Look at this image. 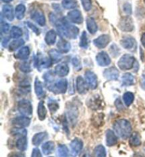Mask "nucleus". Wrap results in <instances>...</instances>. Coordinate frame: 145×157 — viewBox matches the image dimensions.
Instances as JSON below:
<instances>
[{
	"label": "nucleus",
	"mask_w": 145,
	"mask_h": 157,
	"mask_svg": "<svg viewBox=\"0 0 145 157\" xmlns=\"http://www.w3.org/2000/svg\"><path fill=\"white\" fill-rule=\"evenodd\" d=\"M57 33L63 38L76 39L79 36V30L74 25L69 24L64 18H61L55 23Z\"/></svg>",
	"instance_id": "f257e3e1"
},
{
	"label": "nucleus",
	"mask_w": 145,
	"mask_h": 157,
	"mask_svg": "<svg viewBox=\"0 0 145 157\" xmlns=\"http://www.w3.org/2000/svg\"><path fill=\"white\" fill-rule=\"evenodd\" d=\"M113 128L116 135L123 140H127L131 136L132 126L130 122L127 120H118L114 122Z\"/></svg>",
	"instance_id": "f03ea898"
},
{
	"label": "nucleus",
	"mask_w": 145,
	"mask_h": 157,
	"mask_svg": "<svg viewBox=\"0 0 145 157\" xmlns=\"http://www.w3.org/2000/svg\"><path fill=\"white\" fill-rule=\"evenodd\" d=\"M68 83L65 78H61L47 85V88L50 91L53 92L55 94H64L67 90Z\"/></svg>",
	"instance_id": "7ed1b4c3"
},
{
	"label": "nucleus",
	"mask_w": 145,
	"mask_h": 157,
	"mask_svg": "<svg viewBox=\"0 0 145 157\" xmlns=\"http://www.w3.org/2000/svg\"><path fill=\"white\" fill-rule=\"evenodd\" d=\"M137 60L132 55L130 54H125L121 57L118 62V67L121 70H129L132 69L137 64Z\"/></svg>",
	"instance_id": "20e7f679"
},
{
	"label": "nucleus",
	"mask_w": 145,
	"mask_h": 157,
	"mask_svg": "<svg viewBox=\"0 0 145 157\" xmlns=\"http://www.w3.org/2000/svg\"><path fill=\"white\" fill-rule=\"evenodd\" d=\"M18 110L22 115L31 116L33 113V107L31 102L26 99H23L18 103Z\"/></svg>",
	"instance_id": "39448f33"
},
{
	"label": "nucleus",
	"mask_w": 145,
	"mask_h": 157,
	"mask_svg": "<svg viewBox=\"0 0 145 157\" xmlns=\"http://www.w3.org/2000/svg\"><path fill=\"white\" fill-rule=\"evenodd\" d=\"M52 60L50 58L40 55L36 57L35 65L38 68V71H41L44 69H47L52 65Z\"/></svg>",
	"instance_id": "423d86ee"
},
{
	"label": "nucleus",
	"mask_w": 145,
	"mask_h": 157,
	"mask_svg": "<svg viewBox=\"0 0 145 157\" xmlns=\"http://www.w3.org/2000/svg\"><path fill=\"white\" fill-rule=\"evenodd\" d=\"M118 27L122 31H132L134 29V24H133L132 18L130 17H125L122 18L119 23Z\"/></svg>",
	"instance_id": "0eeeda50"
},
{
	"label": "nucleus",
	"mask_w": 145,
	"mask_h": 157,
	"mask_svg": "<svg viewBox=\"0 0 145 157\" xmlns=\"http://www.w3.org/2000/svg\"><path fill=\"white\" fill-rule=\"evenodd\" d=\"M120 44L122 47H123L125 49L129 50H135L137 46V43L135 39L132 36H125L122 38L120 40Z\"/></svg>",
	"instance_id": "6e6552de"
},
{
	"label": "nucleus",
	"mask_w": 145,
	"mask_h": 157,
	"mask_svg": "<svg viewBox=\"0 0 145 157\" xmlns=\"http://www.w3.org/2000/svg\"><path fill=\"white\" fill-rule=\"evenodd\" d=\"M85 78H86L87 84H88L90 89H95L97 88V77L93 71L91 70H86L85 72Z\"/></svg>",
	"instance_id": "1a4fd4ad"
},
{
	"label": "nucleus",
	"mask_w": 145,
	"mask_h": 157,
	"mask_svg": "<svg viewBox=\"0 0 145 157\" xmlns=\"http://www.w3.org/2000/svg\"><path fill=\"white\" fill-rule=\"evenodd\" d=\"M31 18L37 23V24L40 25L41 26H44L45 25V17L44 13L40 9H36L33 12L31 13Z\"/></svg>",
	"instance_id": "9d476101"
},
{
	"label": "nucleus",
	"mask_w": 145,
	"mask_h": 157,
	"mask_svg": "<svg viewBox=\"0 0 145 157\" xmlns=\"http://www.w3.org/2000/svg\"><path fill=\"white\" fill-rule=\"evenodd\" d=\"M110 41V36L109 35H101L97 38L93 40L94 45L96 46L98 48H104L109 45Z\"/></svg>",
	"instance_id": "9b49d317"
},
{
	"label": "nucleus",
	"mask_w": 145,
	"mask_h": 157,
	"mask_svg": "<svg viewBox=\"0 0 145 157\" xmlns=\"http://www.w3.org/2000/svg\"><path fill=\"white\" fill-rule=\"evenodd\" d=\"M30 123H31V120L29 118V117L24 116V115L17 117L12 120V124L13 125L19 128L28 127L30 124Z\"/></svg>",
	"instance_id": "f8f14e48"
},
{
	"label": "nucleus",
	"mask_w": 145,
	"mask_h": 157,
	"mask_svg": "<svg viewBox=\"0 0 145 157\" xmlns=\"http://www.w3.org/2000/svg\"><path fill=\"white\" fill-rule=\"evenodd\" d=\"M96 60L98 64L101 67H106L111 62L109 55L105 52H101L96 55Z\"/></svg>",
	"instance_id": "ddd939ff"
},
{
	"label": "nucleus",
	"mask_w": 145,
	"mask_h": 157,
	"mask_svg": "<svg viewBox=\"0 0 145 157\" xmlns=\"http://www.w3.org/2000/svg\"><path fill=\"white\" fill-rule=\"evenodd\" d=\"M67 18L71 22L74 24H82L83 22V17L82 15L81 11L79 10H72L68 12L67 13Z\"/></svg>",
	"instance_id": "4468645a"
},
{
	"label": "nucleus",
	"mask_w": 145,
	"mask_h": 157,
	"mask_svg": "<svg viewBox=\"0 0 145 157\" xmlns=\"http://www.w3.org/2000/svg\"><path fill=\"white\" fill-rule=\"evenodd\" d=\"M103 76L108 80L116 81L118 80L119 77V71L116 67H112L105 70L103 71Z\"/></svg>",
	"instance_id": "2eb2a0df"
},
{
	"label": "nucleus",
	"mask_w": 145,
	"mask_h": 157,
	"mask_svg": "<svg viewBox=\"0 0 145 157\" xmlns=\"http://www.w3.org/2000/svg\"><path fill=\"white\" fill-rule=\"evenodd\" d=\"M89 85L86 81H85L82 77L79 76L77 78V90L80 94H85L87 93L89 89Z\"/></svg>",
	"instance_id": "dca6fc26"
},
{
	"label": "nucleus",
	"mask_w": 145,
	"mask_h": 157,
	"mask_svg": "<svg viewBox=\"0 0 145 157\" xmlns=\"http://www.w3.org/2000/svg\"><path fill=\"white\" fill-rule=\"evenodd\" d=\"M83 142L81 140L78 139V138H75L70 143V148L72 150V152L73 155H77L79 154L83 149Z\"/></svg>",
	"instance_id": "f3484780"
},
{
	"label": "nucleus",
	"mask_w": 145,
	"mask_h": 157,
	"mask_svg": "<svg viewBox=\"0 0 145 157\" xmlns=\"http://www.w3.org/2000/svg\"><path fill=\"white\" fill-rule=\"evenodd\" d=\"M69 71H70V69H69V67L66 63L57 64L55 68V73L56 74V75L61 77H65V76L67 75Z\"/></svg>",
	"instance_id": "a211bd4d"
},
{
	"label": "nucleus",
	"mask_w": 145,
	"mask_h": 157,
	"mask_svg": "<svg viewBox=\"0 0 145 157\" xmlns=\"http://www.w3.org/2000/svg\"><path fill=\"white\" fill-rule=\"evenodd\" d=\"M116 132L113 131L108 130L105 134V137H106V145L109 147H113L116 145L118 142V137Z\"/></svg>",
	"instance_id": "6ab92c4d"
},
{
	"label": "nucleus",
	"mask_w": 145,
	"mask_h": 157,
	"mask_svg": "<svg viewBox=\"0 0 145 157\" xmlns=\"http://www.w3.org/2000/svg\"><path fill=\"white\" fill-rule=\"evenodd\" d=\"M2 14L9 21H12L14 18V12H13L12 6L9 4L4 5L2 8Z\"/></svg>",
	"instance_id": "aec40b11"
},
{
	"label": "nucleus",
	"mask_w": 145,
	"mask_h": 157,
	"mask_svg": "<svg viewBox=\"0 0 145 157\" xmlns=\"http://www.w3.org/2000/svg\"><path fill=\"white\" fill-rule=\"evenodd\" d=\"M135 83V78L132 74L126 73L122 77V86H130Z\"/></svg>",
	"instance_id": "412c9836"
},
{
	"label": "nucleus",
	"mask_w": 145,
	"mask_h": 157,
	"mask_svg": "<svg viewBox=\"0 0 145 157\" xmlns=\"http://www.w3.org/2000/svg\"><path fill=\"white\" fill-rule=\"evenodd\" d=\"M34 88H35V92L36 96L39 98H44L45 96V92L44 91V89H43V84L38 78H36L35 84H34Z\"/></svg>",
	"instance_id": "4be33fe9"
},
{
	"label": "nucleus",
	"mask_w": 145,
	"mask_h": 157,
	"mask_svg": "<svg viewBox=\"0 0 145 157\" xmlns=\"http://www.w3.org/2000/svg\"><path fill=\"white\" fill-rule=\"evenodd\" d=\"M57 47L59 51L62 53H67L71 49L70 43L64 39H60L57 43Z\"/></svg>",
	"instance_id": "5701e85b"
},
{
	"label": "nucleus",
	"mask_w": 145,
	"mask_h": 157,
	"mask_svg": "<svg viewBox=\"0 0 145 157\" xmlns=\"http://www.w3.org/2000/svg\"><path fill=\"white\" fill-rule=\"evenodd\" d=\"M46 138H48V133L46 132L37 133L33 136V139H32V142H33V145L38 146V145H40Z\"/></svg>",
	"instance_id": "b1692460"
},
{
	"label": "nucleus",
	"mask_w": 145,
	"mask_h": 157,
	"mask_svg": "<svg viewBox=\"0 0 145 157\" xmlns=\"http://www.w3.org/2000/svg\"><path fill=\"white\" fill-rule=\"evenodd\" d=\"M30 55V50L29 47H23L22 48L18 50V51L15 54V57L17 59H21V60H26L29 58Z\"/></svg>",
	"instance_id": "393cba45"
},
{
	"label": "nucleus",
	"mask_w": 145,
	"mask_h": 157,
	"mask_svg": "<svg viewBox=\"0 0 145 157\" xmlns=\"http://www.w3.org/2000/svg\"><path fill=\"white\" fill-rule=\"evenodd\" d=\"M86 27L89 33L91 34L96 33L98 31V26L97 24H96L95 20H94L93 18H87Z\"/></svg>",
	"instance_id": "a878e982"
},
{
	"label": "nucleus",
	"mask_w": 145,
	"mask_h": 157,
	"mask_svg": "<svg viewBox=\"0 0 145 157\" xmlns=\"http://www.w3.org/2000/svg\"><path fill=\"white\" fill-rule=\"evenodd\" d=\"M57 38V33L54 30H50L49 31L46 33L45 37V43L49 45H52L55 44Z\"/></svg>",
	"instance_id": "bb28decb"
},
{
	"label": "nucleus",
	"mask_w": 145,
	"mask_h": 157,
	"mask_svg": "<svg viewBox=\"0 0 145 157\" xmlns=\"http://www.w3.org/2000/svg\"><path fill=\"white\" fill-rule=\"evenodd\" d=\"M16 145H17V149L18 150H20V151H25V150H26L27 147H28V142H27L26 136H25V135L21 136V137L17 140V143H16Z\"/></svg>",
	"instance_id": "cd10ccee"
},
{
	"label": "nucleus",
	"mask_w": 145,
	"mask_h": 157,
	"mask_svg": "<svg viewBox=\"0 0 145 157\" xmlns=\"http://www.w3.org/2000/svg\"><path fill=\"white\" fill-rule=\"evenodd\" d=\"M47 115V110H46L45 106L43 101H40L38 106V116L40 121H44Z\"/></svg>",
	"instance_id": "c85d7f7f"
},
{
	"label": "nucleus",
	"mask_w": 145,
	"mask_h": 157,
	"mask_svg": "<svg viewBox=\"0 0 145 157\" xmlns=\"http://www.w3.org/2000/svg\"><path fill=\"white\" fill-rule=\"evenodd\" d=\"M49 55L50 58L51 59L52 62H59V61L63 59V55H62V52H60L58 50L55 49H52L49 51Z\"/></svg>",
	"instance_id": "c756f323"
},
{
	"label": "nucleus",
	"mask_w": 145,
	"mask_h": 157,
	"mask_svg": "<svg viewBox=\"0 0 145 157\" xmlns=\"http://www.w3.org/2000/svg\"><path fill=\"white\" fill-rule=\"evenodd\" d=\"M55 149V144L53 142H47L42 146L43 153L45 155H49Z\"/></svg>",
	"instance_id": "7c9ffc66"
},
{
	"label": "nucleus",
	"mask_w": 145,
	"mask_h": 157,
	"mask_svg": "<svg viewBox=\"0 0 145 157\" xmlns=\"http://www.w3.org/2000/svg\"><path fill=\"white\" fill-rule=\"evenodd\" d=\"M130 144L132 147H138L141 144V137L138 132L132 133L130 136Z\"/></svg>",
	"instance_id": "2f4dec72"
},
{
	"label": "nucleus",
	"mask_w": 145,
	"mask_h": 157,
	"mask_svg": "<svg viewBox=\"0 0 145 157\" xmlns=\"http://www.w3.org/2000/svg\"><path fill=\"white\" fill-rule=\"evenodd\" d=\"M25 12H26V7L24 4H18L15 9V15L16 17L18 20H21L24 18Z\"/></svg>",
	"instance_id": "473e14b6"
},
{
	"label": "nucleus",
	"mask_w": 145,
	"mask_h": 157,
	"mask_svg": "<svg viewBox=\"0 0 145 157\" xmlns=\"http://www.w3.org/2000/svg\"><path fill=\"white\" fill-rule=\"evenodd\" d=\"M24 40L23 39H17V40H12L9 45V50L10 51H14L18 48L21 47L23 45H24Z\"/></svg>",
	"instance_id": "72a5a7b5"
},
{
	"label": "nucleus",
	"mask_w": 145,
	"mask_h": 157,
	"mask_svg": "<svg viewBox=\"0 0 145 157\" xmlns=\"http://www.w3.org/2000/svg\"><path fill=\"white\" fill-rule=\"evenodd\" d=\"M62 6L65 9H72L77 7L78 3L77 0H63Z\"/></svg>",
	"instance_id": "f704fd0d"
},
{
	"label": "nucleus",
	"mask_w": 145,
	"mask_h": 157,
	"mask_svg": "<svg viewBox=\"0 0 145 157\" xmlns=\"http://www.w3.org/2000/svg\"><path fill=\"white\" fill-rule=\"evenodd\" d=\"M67 115L68 118L72 124H74V122L77 121V117L78 115L77 110L74 107H71L70 109H67Z\"/></svg>",
	"instance_id": "c9c22d12"
},
{
	"label": "nucleus",
	"mask_w": 145,
	"mask_h": 157,
	"mask_svg": "<svg viewBox=\"0 0 145 157\" xmlns=\"http://www.w3.org/2000/svg\"><path fill=\"white\" fill-rule=\"evenodd\" d=\"M123 101L125 103V104L127 106H130L133 103L135 99V96L132 92H126L123 94Z\"/></svg>",
	"instance_id": "e433bc0d"
},
{
	"label": "nucleus",
	"mask_w": 145,
	"mask_h": 157,
	"mask_svg": "<svg viewBox=\"0 0 145 157\" xmlns=\"http://www.w3.org/2000/svg\"><path fill=\"white\" fill-rule=\"evenodd\" d=\"M48 106L50 113H54L59 109V104L56 100L53 98H50L48 101Z\"/></svg>",
	"instance_id": "4c0bfd02"
},
{
	"label": "nucleus",
	"mask_w": 145,
	"mask_h": 157,
	"mask_svg": "<svg viewBox=\"0 0 145 157\" xmlns=\"http://www.w3.org/2000/svg\"><path fill=\"white\" fill-rule=\"evenodd\" d=\"M55 75H56V74L54 73L52 71H48L44 74L43 78H44L45 82H46V85H48L54 82L55 79Z\"/></svg>",
	"instance_id": "58836bf2"
},
{
	"label": "nucleus",
	"mask_w": 145,
	"mask_h": 157,
	"mask_svg": "<svg viewBox=\"0 0 145 157\" xmlns=\"http://www.w3.org/2000/svg\"><path fill=\"white\" fill-rule=\"evenodd\" d=\"M93 156L98 157L106 156V151L102 145H98L93 150Z\"/></svg>",
	"instance_id": "ea45409f"
},
{
	"label": "nucleus",
	"mask_w": 145,
	"mask_h": 157,
	"mask_svg": "<svg viewBox=\"0 0 145 157\" xmlns=\"http://www.w3.org/2000/svg\"><path fill=\"white\" fill-rule=\"evenodd\" d=\"M88 104H90V108H93V110H97L102 105V101L98 98H96V96L93 97V98H90V102H88Z\"/></svg>",
	"instance_id": "a19ab883"
},
{
	"label": "nucleus",
	"mask_w": 145,
	"mask_h": 157,
	"mask_svg": "<svg viewBox=\"0 0 145 157\" xmlns=\"http://www.w3.org/2000/svg\"><path fill=\"white\" fill-rule=\"evenodd\" d=\"M10 35L11 38L14 39H18L22 36L23 31L20 28H18L17 26H13L11 28Z\"/></svg>",
	"instance_id": "79ce46f5"
},
{
	"label": "nucleus",
	"mask_w": 145,
	"mask_h": 157,
	"mask_svg": "<svg viewBox=\"0 0 145 157\" xmlns=\"http://www.w3.org/2000/svg\"><path fill=\"white\" fill-rule=\"evenodd\" d=\"M79 46L82 48H85V49H86L89 46L88 37H87V34L85 31L82 32V36H81V37H80Z\"/></svg>",
	"instance_id": "37998d69"
},
{
	"label": "nucleus",
	"mask_w": 145,
	"mask_h": 157,
	"mask_svg": "<svg viewBox=\"0 0 145 157\" xmlns=\"http://www.w3.org/2000/svg\"><path fill=\"white\" fill-rule=\"evenodd\" d=\"M57 154L59 156H69V150L66 145L64 144H59L57 149Z\"/></svg>",
	"instance_id": "c03bdc74"
},
{
	"label": "nucleus",
	"mask_w": 145,
	"mask_h": 157,
	"mask_svg": "<svg viewBox=\"0 0 145 157\" xmlns=\"http://www.w3.org/2000/svg\"><path fill=\"white\" fill-rule=\"evenodd\" d=\"M19 69L21 71H23V72H24V73H29V72H31L32 70L30 64L29 63V62H22V63H21L19 65Z\"/></svg>",
	"instance_id": "a18cd8bd"
},
{
	"label": "nucleus",
	"mask_w": 145,
	"mask_h": 157,
	"mask_svg": "<svg viewBox=\"0 0 145 157\" xmlns=\"http://www.w3.org/2000/svg\"><path fill=\"white\" fill-rule=\"evenodd\" d=\"M72 63L74 68L77 71H80L82 70V67L81 62H80V59L78 58L77 57H73L72 59Z\"/></svg>",
	"instance_id": "49530a36"
},
{
	"label": "nucleus",
	"mask_w": 145,
	"mask_h": 157,
	"mask_svg": "<svg viewBox=\"0 0 145 157\" xmlns=\"http://www.w3.org/2000/svg\"><path fill=\"white\" fill-rule=\"evenodd\" d=\"M81 2L83 7H84V9L85 11H89L91 10L92 6L91 0H81Z\"/></svg>",
	"instance_id": "de8ad7c7"
},
{
	"label": "nucleus",
	"mask_w": 145,
	"mask_h": 157,
	"mask_svg": "<svg viewBox=\"0 0 145 157\" xmlns=\"http://www.w3.org/2000/svg\"><path fill=\"white\" fill-rule=\"evenodd\" d=\"M9 31V25L6 22H3L2 21L1 23V32L2 33H7Z\"/></svg>",
	"instance_id": "09e8293b"
},
{
	"label": "nucleus",
	"mask_w": 145,
	"mask_h": 157,
	"mask_svg": "<svg viewBox=\"0 0 145 157\" xmlns=\"http://www.w3.org/2000/svg\"><path fill=\"white\" fill-rule=\"evenodd\" d=\"M26 24H27V26H28V27L29 28V29H31L32 31H33L34 33H35L36 35H39V34L40 33V30H39L38 28H37L35 25L34 24H32V23H31V22H26Z\"/></svg>",
	"instance_id": "8fccbe9b"
},
{
	"label": "nucleus",
	"mask_w": 145,
	"mask_h": 157,
	"mask_svg": "<svg viewBox=\"0 0 145 157\" xmlns=\"http://www.w3.org/2000/svg\"><path fill=\"white\" fill-rule=\"evenodd\" d=\"M123 11H125L128 14H131L132 13V7H131L130 4L125 3L123 5Z\"/></svg>",
	"instance_id": "3c124183"
},
{
	"label": "nucleus",
	"mask_w": 145,
	"mask_h": 157,
	"mask_svg": "<svg viewBox=\"0 0 145 157\" xmlns=\"http://www.w3.org/2000/svg\"><path fill=\"white\" fill-rule=\"evenodd\" d=\"M140 85H141L142 89L145 90V70L142 74L141 79H140Z\"/></svg>",
	"instance_id": "603ef678"
},
{
	"label": "nucleus",
	"mask_w": 145,
	"mask_h": 157,
	"mask_svg": "<svg viewBox=\"0 0 145 157\" xmlns=\"http://www.w3.org/2000/svg\"><path fill=\"white\" fill-rule=\"evenodd\" d=\"M32 156L34 157H39V156H42L40 153V151L39 150L38 148H35L33 149V151H32Z\"/></svg>",
	"instance_id": "864d4df0"
},
{
	"label": "nucleus",
	"mask_w": 145,
	"mask_h": 157,
	"mask_svg": "<svg viewBox=\"0 0 145 157\" xmlns=\"http://www.w3.org/2000/svg\"><path fill=\"white\" fill-rule=\"evenodd\" d=\"M115 104H116V106L118 108V110H121L123 109V106L122 105V103L120 99H117L116 101V102H115Z\"/></svg>",
	"instance_id": "5fc2aeb1"
},
{
	"label": "nucleus",
	"mask_w": 145,
	"mask_h": 157,
	"mask_svg": "<svg viewBox=\"0 0 145 157\" xmlns=\"http://www.w3.org/2000/svg\"><path fill=\"white\" fill-rule=\"evenodd\" d=\"M141 43H142V45L145 48V32L143 34H142V36Z\"/></svg>",
	"instance_id": "6e6d98bb"
},
{
	"label": "nucleus",
	"mask_w": 145,
	"mask_h": 157,
	"mask_svg": "<svg viewBox=\"0 0 145 157\" xmlns=\"http://www.w3.org/2000/svg\"><path fill=\"white\" fill-rule=\"evenodd\" d=\"M8 41H9V38H5V39H4V40L2 41V45H3L4 47H6V46L7 45Z\"/></svg>",
	"instance_id": "4d7b16f0"
},
{
	"label": "nucleus",
	"mask_w": 145,
	"mask_h": 157,
	"mask_svg": "<svg viewBox=\"0 0 145 157\" xmlns=\"http://www.w3.org/2000/svg\"><path fill=\"white\" fill-rule=\"evenodd\" d=\"M3 2H5V3H9V2H10L12 1V0H2Z\"/></svg>",
	"instance_id": "13d9d810"
}]
</instances>
